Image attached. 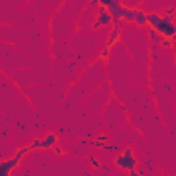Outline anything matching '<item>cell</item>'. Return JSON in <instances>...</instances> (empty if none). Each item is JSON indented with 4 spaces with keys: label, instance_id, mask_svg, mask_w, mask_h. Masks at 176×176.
Listing matches in <instances>:
<instances>
[{
    "label": "cell",
    "instance_id": "cell-1",
    "mask_svg": "<svg viewBox=\"0 0 176 176\" xmlns=\"http://www.w3.org/2000/svg\"><path fill=\"white\" fill-rule=\"evenodd\" d=\"M154 30L160 34L163 39H171L173 40L175 33H176V26L173 22H165L161 17V21L158 22V25L154 28Z\"/></svg>",
    "mask_w": 176,
    "mask_h": 176
},
{
    "label": "cell",
    "instance_id": "cell-2",
    "mask_svg": "<svg viewBox=\"0 0 176 176\" xmlns=\"http://www.w3.org/2000/svg\"><path fill=\"white\" fill-rule=\"evenodd\" d=\"M114 164L117 168L124 171H131V169H136V165H138V160L135 156H125V154L120 153L118 156L116 157Z\"/></svg>",
    "mask_w": 176,
    "mask_h": 176
},
{
    "label": "cell",
    "instance_id": "cell-3",
    "mask_svg": "<svg viewBox=\"0 0 176 176\" xmlns=\"http://www.w3.org/2000/svg\"><path fill=\"white\" fill-rule=\"evenodd\" d=\"M21 161L15 157H11L8 160L0 161V176H10L11 171H14L19 165Z\"/></svg>",
    "mask_w": 176,
    "mask_h": 176
},
{
    "label": "cell",
    "instance_id": "cell-4",
    "mask_svg": "<svg viewBox=\"0 0 176 176\" xmlns=\"http://www.w3.org/2000/svg\"><path fill=\"white\" fill-rule=\"evenodd\" d=\"M112 21H113V18L108 11L101 13V14L98 13L95 22L92 23V29H99L101 26H109V25H112Z\"/></svg>",
    "mask_w": 176,
    "mask_h": 176
},
{
    "label": "cell",
    "instance_id": "cell-5",
    "mask_svg": "<svg viewBox=\"0 0 176 176\" xmlns=\"http://www.w3.org/2000/svg\"><path fill=\"white\" fill-rule=\"evenodd\" d=\"M57 143H58V136L54 132H50L44 136V139H41L40 149H53L54 146H57Z\"/></svg>",
    "mask_w": 176,
    "mask_h": 176
},
{
    "label": "cell",
    "instance_id": "cell-6",
    "mask_svg": "<svg viewBox=\"0 0 176 176\" xmlns=\"http://www.w3.org/2000/svg\"><path fill=\"white\" fill-rule=\"evenodd\" d=\"M136 11L138 8H131V7H127L123 4L121 8H120V18L125 21H133L136 15Z\"/></svg>",
    "mask_w": 176,
    "mask_h": 176
},
{
    "label": "cell",
    "instance_id": "cell-7",
    "mask_svg": "<svg viewBox=\"0 0 176 176\" xmlns=\"http://www.w3.org/2000/svg\"><path fill=\"white\" fill-rule=\"evenodd\" d=\"M121 29H123V28H120V26H113V30L110 32L109 37H108V41H106V44H108L109 48L112 46H114V43L118 40L120 34H121Z\"/></svg>",
    "mask_w": 176,
    "mask_h": 176
},
{
    "label": "cell",
    "instance_id": "cell-8",
    "mask_svg": "<svg viewBox=\"0 0 176 176\" xmlns=\"http://www.w3.org/2000/svg\"><path fill=\"white\" fill-rule=\"evenodd\" d=\"M161 17L163 15H160L158 13H146V21L147 25L150 26V29H154L158 25V22L161 21Z\"/></svg>",
    "mask_w": 176,
    "mask_h": 176
},
{
    "label": "cell",
    "instance_id": "cell-9",
    "mask_svg": "<svg viewBox=\"0 0 176 176\" xmlns=\"http://www.w3.org/2000/svg\"><path fill=\"white\" fill-rule=\"evenodd\" d=\"M133 22H135L138 26H144V25H147V21H146V13H144L143 10H139V8H138V11H136V15H135V19H133Z\"/></svg>",
    "mask_w": 176,
    "mask_h": 176
},
{
    "label": "cell",
    "instance_id": "cell-10",
    "mask_svg": "<svg viewBox=\"0 0 176 176\" xmlns=\"http://www.w3.org/2000/svg\"><path fill=\"white\" fill-rule=\"evenodd\" d=\"M29 146H25V147H21V149H18V150H17V153H15V156H14V157H15V158H18V160L21 161V160H22V157H25L26 156V154L28 153H29Z\"/></svg>",
    "mask_w": 176,
    "mask_h": 176
},
{
    "label": "cell",
    "instance_id": "cell-11",
    "mask_svg": "<svg viewBox=\"0 0 176 176\" xmlns=\"http://www.w3.org/2000/svg\"><path fill=\"white\" fill-rule=\"evenodd\" d=\"M149 33H150V39L154 41V44L161 43V40H163V37H161L160 34H158V33H157L154 29H150V30H149Z\"/></svg>",
    "mask_w": 176,
    "mask_h": 176
},
{
    "label": "cell",
    "instance_id": "cell-12",
    "mask_svg": "<svg viewBox=\"0 0 176 176\" xmlns=\"http://www.w3.org/2000/svg\"><path fill=\"white\" fill-rule=\"evenodd\" d=\"M87 160H88V163L91 164L94 168H101V165H102V164L99 163V161L96 160V158H95L94 156H88V158H87Z\"/></svg>",
    "mask_w": 176,
    "mask_h": 176
},
{
    "label": "cell",
    "instance_id": "cell-13",
    "mask_svg": "<svg viewBox=\"0 0 176 176\" xmlns=\"http://www.w3.org/2000/svg\"><path fill=\"white\" fill-rule=\"evenodd\" d=\"M40 142H41V139H39V138L33 139V142L29 144V150H36V149H40Z\"/></svg>",
    "mask_w": 176,
    "mask_h": 176
},
{
    "label": "cell",
    "instance_id": "cell-14",
    "mask_svg": "<svg viewBox=\"0 0 176 176\" xmlns=\"http://www.w3.org/2000/svg\"><path fill=\"white\" fill-rule=\"evenodd\" d=\"M160 44L164 48H172V46H173V40H171V39H163Z\"/></svg>",
    "mask_w": 176,
    "mask_h": 176
},
{
    "label": "cell",
    "instance_id": "cell-15",
    "mask_svg": "<svg viewBox=\"0 0 176 176\" xmlns=\"http://www.w3.org/2000/svg\"><path fill=\"white\" fill-rule=\"evenodd\" d=\"M109 55H110V48L109 47H106V48H103V51L101 53V58L102 59H109Z\"/></svg>",
    "mask_w": 176,
    "mask_h": 176
},
{
    "label": "cell",
    "instance_id": "cell-16",
    "mask_svg": "<svg viewBox=\"0 0 176 176\" xmlns=\"http://www.w3.org/2000/svg\"><path fill=\"white\" fill-rule=\"evenodd\" d=\"M165 15L175 17V7H168V8H165Z\"/></svg>",
    "mask_w": 176,
    "mask_h": 176
},
{
    "label": "cell",
    "instance_id": "cell-17",
    "mask_svg": "<svg viewBox=\"0 0 176 176\" xmlns=\"http://www.w3.org/2000/svg\"><path fill=\"white\" fill-rule=\"evenodd\" d=\"M53 149H54V151H55V154H57V156H63V154H65L63 150H62L59 146H54Z\"/></svg>",
    "mask_w": 176,
    "mask_h": 176
},
{
    "label": "cell",
    "instance_id": "cell-18",
    "mask_svg": "<svg viewBox=\"0 0 176 176\" xmlns=\"http://www.w3.org/2000/svg\"><path fill=\"white\" fill-rule=\"evenodd\" d=\"M146 165H147V169L150 171L151 176H156V173H154V169H153V167H151V161H150V160H147V161H146Z\"/></svg>",
    "mask_w": 176,
    "mask_h": 176
},
{
    "label": "cell",
    "instance_id": "cell-19",
    "mask_svg": "<svg viewBox=\"0 0 176 176\" xmlns=\"http://www.w3.org/2000/svg\"><path fill=\"white\" fill-rule=\"evenodd\" d=\"M106 140H108V136L106 135H99L98 138H96V142H101V143H105Z\"/></svg>",
    "mask_w": 176,
    "mask_h": 176
},
{
    "label": "cell",
    "instance_id": "cell-20",
    "mask_svg": "<svg viewBox=\"0 0 176 176\" xmlns=\"http://www.w3.org/2000/svg\"><path fill=\"white\" fill-rule=\"evenodd\" d=\"M123 154H125V156H133V150L131 149V147H127V149L123 151Z\"/></svg>",
    "mask_w": 176,
    "mask_h": 176
},
{
    "label": "cell",
    "instance_id": "cell-21",
    "mask_svg": "<svg viewBox=\"0 0 176 176\" xmlns=\"http://www.w3.org/2000/svg\"><path fill=\"white\" fill-rule=\"evenodd\" d=\"M163 19L165 21V22H173L175 17H171V15H163Z\"/></svg>",
    "mask_w": 176,
    "mask_h": 176
},
{
    "label": "cell",
    "instance_id": "cell-22",
    "mask_svg": "<svg viewBox=\"0 0 176 176\" xmlns=\"http://www.w3.org/2000/svg\"><path fill=\"white\" fill-rule=\"evenodd\" d=\"M128 172H129V176H140L139 172H138L136 169H131V171H128Z\"/></svg>",
    "mask_w": 176,
    "mask_h": 176
},
{
    "label": "cell",
    "instance_id": "cell-23",
    "mask_svg": "<svg viewBox=\"0 0 176 176\" xmlns=\"http://www.w3.org/2000/svg\"><path fill=\"white\" fill-rule=\"evenodd\" d=\"M108 10H106V7L105 6H98V13L101 14V13H106Z\"/></svg>",
    "mask_w": 176,
    "mask_h": 176
},
{
    "label": "cell",
    "instance_id": "cell-24",
    "mask_svg": "<svg viewBox=\"0 0 176 176\" xmlns=\"http://www.w3.org/2000/svg\"><path fill=\"white\" fill-rule=\"evenodd\" d=\"M94 146H96V147H101V149H103V146H105V143H101V142H96L95 140V144Z\"/></svg>",
    "mask_w": 176,
    "mask_h": 176
},
{
    "label": "cell",
    "instance_id": "cell-25",
    "mask_svg": "<svg viewBox=\"0 0 176 176\" xmlns=\"http://www.w3.org/2000/svg\"><path fill=\"white\" fill-rule=\"evenodd\" d=\"M99 4V0H92V2H89V6H98Z\"/></svg>",
    "mask_w": 176,
    "mask_h": 176
},
{
    "label": "cell",
    "instance_id": "cell-26",
    "mask_svg": "<svg viewBox=\"0 0 176 176\" xmlns=\"http://www.w3.org/2000/svg\"><path fill=\"white\" fill-rule=\"evenodd\" d=\"M101 168H102V169H103V171H109V168H108V167H106V165H101Z\"/></svg>",
    "mask_w": 176,
    "mask_h": 176
},
{
    "label": "cell",
    "instance_id": "cell-27",
    "mask_svg": "<svg viewBox=\"0 0 176 176\" xmlns=\"http://www.w3.org/2000/svg\"><path fill=\"white\" fill-rule=\"evenodd\" d=\"M138 172H139V175H140V176H144V171H143V169H139Z\"/></svg>",
    "mask_w": 176,
    "mask_h": 176
}]
</instances>
